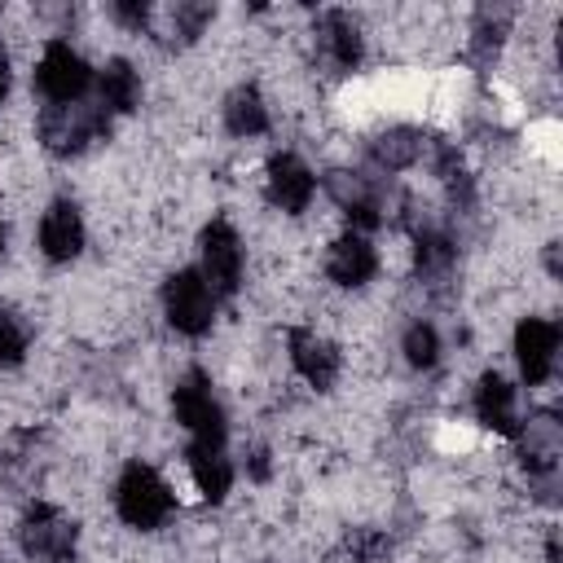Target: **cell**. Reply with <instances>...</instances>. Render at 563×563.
I'll use <instances>...</instances> for the list:
<instances>
[{
    "label": "cell",
    "mask_w": 563,
    "mask_h": 563,
    "mask_svg": "<svg viewBox=\"0 0 563 563\" xmlns=\"http://www.w3.org/2000/svg\"><path fill=\"white\" fill-rule=\"evenodd\" d=\"M286 352H290L295 374H299L308 387H317V391H330V387H334L343 361H339V347H334L330 339H321L317 330H290V334H286Z\"/></svg>",
    "instance_id": "13"
},
{
    "label": "cell",
    "mask_w": 563,
    "mask_h": 563,
    "mask_svg": "<svg viewBox=\"0 0 563 563\" xmlns=\"http://www.w3.org/2000/svg\"><path fill=\"white\" fill-rule=\"evenodd\" d=\"M0 255H4V220H0Z\"/></svg>",
    "instance_id": "26"
},
{
    "label": "cell",
    "mask_w": 563,
    "mask_h": 563,
    "mask_svg": "<svg viewBox=\"0 0 563 563\" xmlns=\"http://www.w3.org/2000/svg\"><path fill=\"white\" fill-rule=\"evenodd\" d=\"M172 22H176L180 40H198V35H202V26L211 22V4H176Z\"/></svg>",
    "instance_id": "22"
},
{
    "label": "cell",
    "mask_w": 563,
    "mask_h": 563,
    "mask_svg": "<svg viewBox=\"0 0 563 563\" xmlns=\"http://www.w3.org/2000/svg\"><path fill=\"white\" fill-rule=\"evenodd\" d=\"M224 128L233 136H246V141L268 132V106H264V97H260L255 84H238L224 97Z\"/></svg>",
    "instance_id": "18"
},
{
    "label": "cell",
    "mask_w": 563,
    "mask_h": 563,
    "mask_svg": "<svg viewBox=\"0 0 563 563\" xmlns=\"http://www.w3.org/2000/svg\"><path fill=\"white\" fill-rule=\"evenodd\" d=\"M18 545L31 563H70L79 550V523L53 501H31L18 519Z\"/></svg>",
    "instance_id": "4"
},
{
    "label": "cell",
    "mask_w": 563,
    "mask_h": 563,
    "mask_svg": "<svg viewBox=\"0 0 563 563\" xmlns=\"http://www.w3.org/2000/svg\"><path fill=\"white\" fill-rule=\"evenodd\" d=\"M471 409H475L479 427H488V431H497V435H506V440H515L519 427H523V422H519V405H515V387H510V378L497 374V369H484V374L475 378Z\"/></svg>",
    "instance_id": "12"
},
{
    "label": "cell",
    "mask_w": 563,
    "mask_h": 563,
    "mask_svg": "<svg viewBox=\"0 0 563 563\" xmlns=\"http://www.w3.org/2000/svg\"><path fill=\"white\" fill-rule=\"evenodd\" d=\"M347 550H352L356 559H365V563H369V559H378V554L387 550V541H383L378 532H352V537H347Z\"/></svg>",
    "instance_id": "23"
},
{
    "label": "cell",
    "mask_w": 563,
    "mask_h": 563,
    "mask_svg": "<svg viewBox=\"0 0 563 563\" xmlns=\"http://www.w3.org/2000/svg\"><path fill=\"white\" fill-rule=\"evenodd\" d=\"M172 413L176 422L189 431V444H211V449H224L229 440V418H224V405L220 396L211 391V378L202 369H189L176 378L172 387Z\"/></svg>",
    "instance_id": "2"
},
{
    "label": "cell",
    "mask_w": 563,
    "mask_h": 563,
    "mask_svg": "<svg viewBox=\"0 0 563 563\" xmlns=\"http://www.w3.org/2000/svg\"><path fill=\"white\" fill-rule=\"evenodd\" d=\"M114 18L128 22V26H145L150 22V4L145 0H119L114 4Z\"/></svg>",
    "instance_id": "24"
},
{
    "label": "cell",
    "mask_w": 563,
    "mask_h": 563,
    "mask_svg": "<svg viewBox=\"0 0 563 563\" xmlns=\"http://www.w3.org/2000/svg\"><path fill=\"white\" fill-rule=\"evenodd\" d=\"M242 268H246V251H242V238H238L233 220L211 216L198 233V273H202V282L216 290V299L238 295Z\"/></svg>",
    "instance_id": "7"
},
{
    "label": "cell",
    "mask_w": 563,
    "mask_h": 563,
    "mask_svg": "<svg viewBox=\"0 0 563 563\" xmlns=\"http://www.w3.org/2000/svg\"><path fill=\"white\" fill-rule=\"evenodd\" d=\"M330 189H334V198H339V207H343V216H347V224H352L356 233H369V229L383 224V198L374 194L369 180L339 172V176L330 180Z\"/></svg>",
    "instance_id": "17"
},
{
    "label": "cell",
    "mask_w": 563,
    "mask_h": 563,
    "mask_svg": "<svg viewBox=\"0 0 563 563\" xmlns=\"http://www.w3.org/2000/svg\"><path fill=\"white\" fill-rule=\"evenodd\" d=\"M400 352L413 369H435L440 365V330L431 321H409L400 334Z\"/></svg>",
    "instance_id": "19"
},
{
    "label": "cell",
    "mask_w": 563,
    "mask_h": 563,
    "mask_svg": "<svg viewBox=\"0 0 563 563\" xmlns=\"http://www.w3.org/2000/svg\"><path fill=\"white\" fill-rule=\"evenodd\" d=\"M418 150H422V141H418V132H409V128L383 132V136L374 141V158H378L383 167H405V163L418 158Z\"/></svg>",
    "instance_id": "21"
},
{
    "label": "cell",
    "mask_w": 563,
    "mask_h": 563,
    "mask_svg": "<svg viewBox=\"0 0 563 563\" xmlns=\"http://www.w3.org/2000/svg\"><path fill=\"white\" fill-rule=\"evenodd\" d=\"M374 273H378V246L369 242V233L347 229V233H339L330 242V251H325V277L334 286L361 290L365 282H374Z\"/></svg>",
    "instance_id": "11"
},
{
    "label": "cell",
    "mask_w": 563,
    "mask_h": 563,
    "mask_svg": "<svg viewBox=\"0 0 563 563\" xmlns=\"http://www.w3.org/2000/svg\"><path fill=\"white\" fill-rule=\"evenodd\" d=\"M35 242H40V255L48 264H70L79 260L84 242H88V229H84V216L70 198H53L40 216V229H35Z\"/></svg>",
    "instance_id": "10"
},
{
    "label": "cell",
    "mask_w": 563,
    "mask_h": 563,
    "mask_svg": "<svg viewBox=\"0 0 563 563\" xmlns=\"http://www.w3.org/2000/svg\"><path fill=\"white\" fill-rule=\"evenodd\" d=\"M26 347H31V330H26L22 312L0 303V365H22Z\"/></svg>",
    "instance_id": "20"
},
{
    "label": "cell",
    "mask_w": 563,
    "mask_h": 563,
    "mask_svg": "<svg viewBox=\"0 0 563 563\" xmlns=\"http://www.w3.org/2000/svg\"><path fill=\"white\" fill-rule=\"evenodd\" d=\"M317 44H321L325 62H330L339 75L356 70V66H361V57H365L361 26H356V18H352L347 9H325V13L317 18Z\"/></svg>",
    "instance_id": "14"
},
{
    "label": "cell",
    "mask_w": 563,
    "mask_h": 563,
    "mask_svg": "<svg viewBox=\"0 0 563 563\" xmlns=\"http://www.w3.org/2000/svg\"><path fill=\"white\" fill-rule=\"evenodd\" d=\"M9 88H13V66H9V48L0 44V106H4Z\"/></svg>",
    "instance_id": "25"
},
{
    "label": "cell",
    "mask_w": 563,
    "mask_h": 563,
    "mask_svg": "<svg viewBox=\"0 0 563 563\" xmlns=\"http://www.w3.org/2000/svg\"><path fill=\"white\" fill-rule=\"evenodd\" d=\"M163 317L185 339H202L216 325V290L202 282L198 268L167 273V282H163Z\"/></svg>",
    "instance_id": "6"
},
{
    "label": "cell",
    "mask_w": 563,
    "mask_h": 563,
    "mask_svg": "<svg viewBox=\"0 0 563 563\" xmlns=\"http://www.w3.org/2000/svg\"><path fill=\"white\" fill-rule=\"evenodd\" d=\"M554 361H559V325L550 317H523L515 325V365H519V378L528 387H541V383H550Z\"/></svg>",
    "instance_id": "9"
},
{
    "label": "cell",
    "mask_w": 563,
    "mask_h": 563,
    "mask_svg": "<svg viewBox=\"0 0 563 563\" xmlns=\"http://www.w3.org/2000/svg\"><path fill=\"white\" fill-rule=\"evenodd\" d=\"M312 194H317V172H312L299 154L277 150V154L264 163V198H268L277 211L299 216V211H308Z\"/></svg>",
    "instance_id": "8"
},
{
    "label": "cell",
    "mask_w": 563,
    "mask_h": 563,
    "mask_svg": "<svg viewBox=\"0 0 563 563\" xmlns=\"http://www.w3.org/2000/svg\"><path fill=\"white\" fill-rule=\"evenodd\" d=\"M172 506H176V493H172V484H167L150 462L132 457V462L119 471V479H114V515H119L128 528L154 532V528L167 523Z\"/></svg>",
    "instance_id": "1"
},
{
    "label": "cell",
    "mask_w": 563,
    "mask_h": 563,
    "mask_svg": "<svg viewBox=\"0 0 563 563\" xmlns=\"http://www.w3.org/2000/svg\"><path fill=\"white\" fill-rule=\"evenodd\" d=\"M97 106L114 119V114H132L141 106V75L132 70L128 57H110L101 70H97Z\"/></svg>",
    "instance_id": "15"
},
{
    "label": "cell",
    "mask_w": 563,
    "mask_h": 563,
    "mask_svg": "<svg viewBox=\"0 0 563 563\" xmlns=\"http://www.w3.org/2000/svg\"><path fill=\"white\" fill-rule=\"evenodd\" d=\"M97 84V70L84 62L79 48H70L66 40H48L40 62H35V92L48 101V106H75V101H88Z\"/></svg>",
    "instance_id": "5"
},
{
    "label": "cell",
    "mask_w": 563,
    "mask_h": 563,
    "mask_svg": "<svg viewBox=\"0 0 563 563\" xmlns=\"http://www.w3.org/2000/svg\"><path fill=\"white\" fill-rule=\"evenodd\" d=\"M40 145L57 158H70V154H84L92 141H101L110 132V114L97 106V101H75V106H44L40 119Z\"/></svg>",
    "instance_id": "3"
},
{
    "label": "cell",
    "mask_w": 563,
    "mask_h": 563,
    "mask_svg": "<svg viewBox=\"0 0 563 563\" xmlns=\"http://www.w3.org/2000/svg\"><path fill=\"white\" fill-rule=\"evenodd\" d=\"M185 457H189V475H194L198 497L220 506L229 497V488H233V457L224 449H211V444H189Z\"/></svg>",
    "instance_id": "16"
}]
</instances>
